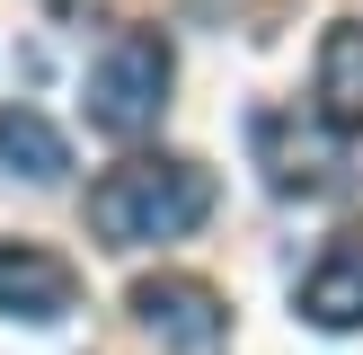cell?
I'll return each instance as SVG.
<instances>
[{
	"label": "cell",
	"mask_w": 363,
	"mask_h": 355,
	"mask_svg": "<svg viewBox=\"0 0 363 355\" xmlns=\"http://www.w3.org/2000/svg\"><path fill=\"white\" fill-rule=\"evenodd\" d=\"M169 80H177V53H169V36H160V27L106 36V53L89 62V124L116 133V142L151 133L160 106H169Z\"/></svg>",
	"instance_id": "7a4b0ae2"
},
{
	"label": "cell",
	"mask_w": 363,
	"mask_h": 355,
	"mask_svg": "<svg viewBox=\"0 0 363 355\" xmlns=\"http://www.w3.org/2000/svg\"><path fill=\"white\" fill-rule=\"evenodd\" d=\"M248 151H257L266 187L275 195H328L337 187V124L328 116H301V106H257L248 116Z\"/></svg>",
	"instance_id": "3957f363"
},
{
	"label": "cell",
	"mask_w": 363,
	"mask_h": 355,
	"mask_svg": "<svg viewBox=\"0 0 363 355\" xmlns=\"http://www.w3.org/2000/svg\"><path fill=\"white\" fill-rule=\"evenodd\" d=\"M301 320L311 329H363V231H337L301 275Z\"/></svg>",
	"instance_id": "8992f818"
},
{
	"label": "cell",
	"mask_w": 363,
	"mask_h": 355,
	"mask_svg": "<svg viewBox=\"0 0 363 355\" xmlns=\"http://www.w3.org/2000/svg\"><path fill=\"white\" fill-rule=\"evenodd\" d=\"M133 320H142L169 355H222V337H230L222 293L195 284V275H142V284H133Z\"/></svg>",
	"instance_id": "277c9868"
},
{
	"label": "cell",
	"mask_w": 363,
	"mask_h": 355,
	"mask_svg": "<svg viewBox=\"0 0 363 355\" xmlns=\"http://www.w3.org/2000/svg\"><path fill=\"white\" fill-rule=\"evenodd\" d=\"M319 116L337 133H363V18H337L319 45Z\"/></svg>",
	"instance_id": "52a82bcc"
},
{
	"label": "cell",
	"mask_w": 363,
	"mask_h": 355,
	"mask_svg": "<svg viewBox=\"0 0 363 355\" xmlns=\"http://www.w3.org/2000/svg\"><path fill=\"white\" fill-rule=\"evenodd\" d=\"M0 169H18V178H35V187H53V178L71 169V142L53 133L35 106H0Z\"/></svg>",
	"instance_id": "ba28073f"
},
{
	"label": "cell",
	"mask_w": 363,
	"mask_h": 355,
	"mask_svg": "<svg viewBox=\"0 0 363 355\" xmlns=\"http://www.w3.org/2000/svg\"><path fill=\"white\" fill-rule=\"evenodd\" d=\"M71 302H80V275H71L53 248L0 240V320H35V329H53Z\"/></svg>",
	"instance_id": "5b68a950"
},
{
	"label": "cell",
	"mask_w": 363,
	"mask_h": 355,
	"mask_svg": "<svg viewBox=\"0 0 363 355\" xmlns=\"http://www.w3.org/2000/svg\"><path fill=\"white\" fill-rule=\"evenodd\" d=\"M213 213V169L177 151H151V160H124L89 187V231L106 248H151V240H186L195 222Z\"/></svg>",
	"instance_id": "6da1fadb"
}]
</instances>
